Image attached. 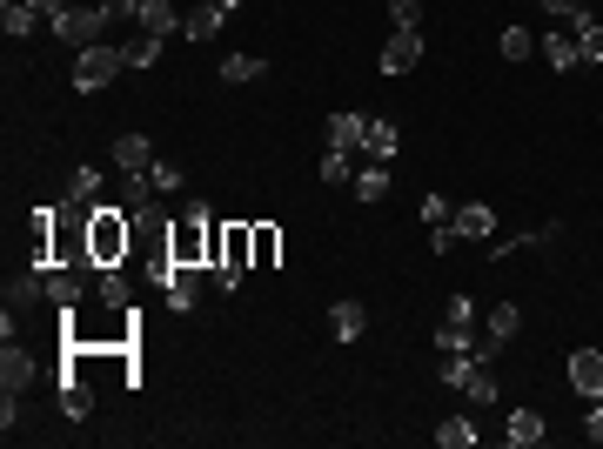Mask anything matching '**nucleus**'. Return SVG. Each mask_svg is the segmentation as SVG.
Listing matches in <instances>:
<instances>
[{
	"label": "nucleus",
	"instance_id": "nucleus-34",
	"mask_svg": "<svg viewBox=\"0 0 603 449\" xmlns=\"http://www.w3.org/2000/svg\"><path fill=\"white\" fill-rule=\"evenodd\" d=\"M496 47H503V61H536V34L530 27H503V41Z\"/></svg>",
	"mask_w": 603,
	"mask_h": 449
},
{
	"label": "nucleus",
	"instance_id": "nucleus-31",
	"mask_svg": "<svg viewBox=\"0 0 603 449\" xmlns=\"http://www.w3.org/2000/svg\"><path fill=\"white\" fill-rule=\"evenodd\" d=\"M483 329H490V342H510L516 329H523V309H516V302H496V309L483 315Z\"/></svg>",
	"mask_w": 603,
	"mask_h": 449
},
{
	"label": "nucleus",
	"instance_id": "nucleus-29",
	"mask_svg": "<svg viewBox=\"0 0 603 449\" xmlns=\"http://www.w3.org/2000/svg\"><path fill=\"white\" fill-rule=\"evenodd\" d=\"M0 27H7V41H27V34L41 27V14H34L27 0H7V7H0Z\"/></svg>",
	"mask_w": 603,
	"mask_h": 449
},
{
	"label": "nucleus",
	"instance_id": "nucleus-17",
	"mask_svg": "<svg viewBox=\"0 0 603 449\" xmlns=\"http://www.w3.org/2000/svg\"><path fill=\"white\" fill-rule=\"evenodd\" d=\"M134 21H141V34H181V14L168 7V0H134Z\"/></svg>",
	"mask_w": 603,
	"mask_h": 449
},
{
	"label": "nucleus",
	"instance_id": "nucleus-26",
	"mask_svg": "<svg viewBox=\"0 0 603 449\" xmlns=\"http://www.w3.org/2000/svg\"><path fill=\"white\" fill-rule=\"evenodd\" d=\"M101 202V168H74L67 175V208H94Z\"/></svg>",
	"mask_w": 603,
	"mask_h": 449
},
{
	"label": "nucleus",
	"instance_id": "nucleus-10",
	"mask_svg": "<svg viewBox=\"0 0 603 449\" xmlns=\"http://www.w3.org/2000/svg\"><path fill=\"white\" fill-rule=\"evenodd\" d=\"M570 389L583 403H603V349H577L570 356Z\"/></svg>",
	"mask_w": 603,
	"mask_h": 449
},
{
	"label": "nucleus",
	"instance_id": "nucleus-39",
	"mask_svg": "<svg viewBox=\"0 0 603 449\" xmlns=\"http://www.w3.org/2000/svg\"><path fill=\"white\" fill-rule=\"evenodd\" d=\"M543 7H550V21H563V27L577 21V14H590V7H583V0H543Z\"/></svg>",
	"mask_w": 603,
	"mask_h": 449
},
{
	"label": "nucleus",
	"instance_id": "nucleus-1",
	"mask_svg": "<svg viewBox=\"0 0 603 449\" xmlns=\"http://www.w3.org/2000/svg\"><path fill=\"white\" fill-rule=\"evenodd\" d=\"M134 242H141V235H134V215L121 202H94L88 208V262L94 269H121Z\"/></svg>",
	"mask_w": 603,
	"mask_h": 449
},
{
	"label": "nucleus",
	"instance_id": "nucleus-37",
	"mask_svg": "<svg viewBox=\"0 0 603 449\" xmlns=\"http://www.w3.org/2000/svg\"><path fill=\"white\" fill-rule=\"evenodd\" d=\"M389 21L396 27H423V0H389Z\"/></svg>",
	"mask_w": 603,
	"mask_h": 449
},
{
	"label": "nucleus",
	"instance_id": "nucleus-14",
	"mask_svg": "<svg viewBox=\"0 0 603 449\" xmlns=\"http://www.w3.org/2000/svg\"><path fill=\"white\" fill-rule=\"evenodd\" d=\"M543 436H550V423H543L536 409H510V416H503V443L510 449H536Z\"/></svg>",
	"mask_w": 603,
	"mask_h": 449
},
{
	"label": "nucleus",
	"instance_id": "nucleus-15",
	"mask_svg": "<svg viewBox=\"0 0 603 449\" xmlns=\"http://www.w3.org/2000/svg\"><path fill=\"white\" fill-rule=\"evenodd\" d=\"M61 409H67V423H81V416H94V389L81 369H61Z\"/></svg>",
	"mask_w": 603,
	"mask_h": 449
},
{
	"label": "nucleus",
	"instance_id": "nucleus-12",
	"mask_svg": "<svg viewBox=\"0 0 603 449\" xmlns=\"http://www.w3.org/2000/svg\"><path fill=\"white\" fill-rule=\"evenodd\" d=\"M536 54L550 61V74H570V68H583V54H577V34H570V27H550V34L536 41Z\"/></svg>",
	"mask_w": 603,
	"mask_h": 449
},
{
	"label": "nucleus",
	"instance_id": "nucleus-43",
	"mask_svg": "<svg viewBox=\"0 0 603 449\" xmlns=\"http://www.w3.org/2000/svg\"><path fill=\"white\" fill-rule=\"evenodd\" d=\"M235 7H242V0H222V14H235Z\"/></svg>",
	"mask_w": 603,
	"mask_h": 449
},
{
	"label": "nucleus",
	"instance_id": "nucleus-33",
	"mask_svg": "<svg viewBox=\"0 0 603 449\" xmlns=\"http://www.w3.org/2000/svg\"><path fill=\"white\" fill-rule=\"evenodd\" d=\"M121 54H128V68H155L161 61V34H134V41H121Z\"/></svg>",
	"mask_w": 603,
	"mask_h": 449
},
{
	"label": "nucleus",
	"instance_id": "nucleus-5",
	"mask_svg": "<svg viewBox=\"0 0 603 449\" xmlns=\"http://www.w3.org/2000/svg\"><path fill=\"white\" fill-rule=\"evenodd\" d=\"M121 68H128V54H121V47H108V41H94V47H81V54H74V88L94 94V88H108Z\"/></svg>",
	"mask_w": 603,
	"mask_h": 449
},
{
	"label": "nucleus",
	"instance_id": "nucleus-42",
	"mask_svg": "<svg viewBox=\"0 0 603 449\" xmlns=\"http://www.w3.org/2000/svg\"><path fill=\"white\" fill-rule=\"evenodd\" d=\"M27 7H34V14H41V21H54V14H67V7H74V0H27Z\"/></svg>",
	"mask_w": 603,
	"mask_h": 449
},
{
	"label": "nucleus",
	"instance_id": "nucleus-20",
	"mask_svg": "<svg viewBox=\"0 0 603 449\" xmlns=\"http://www.w3.org/2000/svg\"><path fill=\"white\" fill-rule=\"evenodd\" d=\"M329 329H335V342H356L362 329H369V309H362L356 295H342V302L329 309Z\"/></svg>",
	"mask_w": 603,
	"mask_h": 449
},
{
	"label": "nucleus",
	"instance_id": "nucleus-9",
	"mask_svg": "<svg viewBox=\"0 0 603 449\" xmlns=\"http://www.w3.org/2000/svg\"><path fill=\"white\" fill-rule=\"evenodd\" d=\"M34 376H41V362L7 342V349H0V389H7V396H27V389H34Z\"/></svg>",
	"mask_w": 603,
	"mask_h": 449
},
{
	"label": "nucleus",
	"instance_id": "nucleus-40",
	"mask_svg": "<svg viewBox=\"0 0 603 449\" xmlns=\"http://www.w3.org/2000/svg\"><path fill=\"white\" fill-rule=\"evenodd\" d=\"M27 423V409H21V396H7V403H0V429H7V436H14V429Z\"/></svg>",
	"mask_w": 603,
	"mask_h": 449
},
{
	"label": "nucleus",
	"instance_id": "nucleus-16",
	"mask_svg": "<svg viewBox=\"0 0 603 449\" xmlns=\"http://www.w3.org/2000/svg\"><path fill=\"white\" fill-rule=\"evenodd\" d=\"M222 0H201V7H188L181 14V41H215V27H222Z\"/></svg>",
	"mask_w": 603,
	"mask_h": 449
},
{
	"label": "nucleus",
	"instance_id": "nucleus-35",
	"mask_svg": "<svg viewBox=\"0 0 603 449\" xmlns=\"http://www.w3.org/2000/svg\"><path fill=\"white\" fill-rule=\"evenodd\" d=\"M463 396H469L476 409H490V403H496V369H476V376L463 382Z\"/></svg>",
	"mask_w": 603,
	"mask_h": 449
},
{
	"label": "nucleus",
	"instance_id": "nucleus-4",
	"mask_svg": "<svg viewBox=\"0 0 603 449\" xmlns=\"http://www.w3.org/2000/svg\"><path fill=\"white\" fill-rule=\"evenodd\" d=\"M248 269H255V228H248V222H228V228H222V262H215L208 275H215V282L235 295Z\"/></svg>",
	"mask_w": 603,
	"mask_h": 449
},
{
	"label": "nucleus",
	"instance_id": "nucleus-18",
	"mask_svg": "<svg viewBox=\"0 0 603 449\" xmlns=\"http://www.w3.org/2000/svg\"><path fill=\"white\" fill-rule=\"evenodd\" d=\"M114 161H121V175H141V168H155V141L148 135H114Z\"/></svg>",
	"mask_w": 603,
	"mask_h": 449
},
{
	"label": "nucleus",
	"instance_id": "nucleus-6",
	"mask_svg": "<svg viewBox=\"0 0 603 449\" xmlns=\"http://www.w3.org/2000/svg\"><path fill=\"white\" fill-rule=\"evenodd\" d=\"M201 275H208V269H181V262H168V255L155 262V282H161V295L175 302V315H188V309H195V295H201Z\"/></svg>",
	"mask_w": 603,
	"mask_h": 449
},
{
	"label": "nucleus",
	"instance_id": "nucleus-41",
	"mask_svg": "<svg viewBox=\"0 0 603 449\" xmlns=\"http://www.w3.org/2000/svg\"><path fill=\"white\" fill-rule=\"evenodd\" d=\"M583 436H590V443H603V403H590V416H583Z\"/></svg>",
	"mask_w": 603,
	"mask_h": 449
},
{
	"label": "nucleus",
	"instance_id": "nucleus-21",
	"mask_svg": "<svg viewBox=\"0 0 603 449\" xmlns=\"http://www.w3.org/2000/svg\"><path fill=\"white\" fill-rule=\"evenodd\" d=\"M94 295H101L114 315H128V309H134V289H128V275H121V269H101V275H94Z\"/></svg>",
	"mask_w": 603,
	"mask_h": 449
},
{
	"label": "nucleus",
	"instance_id": "nucleus-25",
	"mask_svg": "<svg viewBox=\"0 0 603 449\" xmlns=\"http://www.w3.org/2000/svg\"><path fill=\"white\" fill-rule=\"evenodd\" d=\"M570 34H577V54H583V61H597V68H603V21H597V14H577V21H570Z\"/></svg>",
	"mask_w": 603,
	"mask_h": 449
},
{
	"label": "nucleus",
	"instance_id": "nucleus-38",
	"mask_svg": "<svg viewBox=\"0 0 603 449\" xmlns=\"http://www.w3.org/2000/svg\"><path fill=\"white\" fill-rule=\"evenodd\" d=\"M449 215H456V202H443V195H423V222H429V228H449Z\"/></svg>",
	"mask_w": 603,
	"mask_h": 449
},
{
	"label": "nucleus",
	"instance_id": "nucleus-13",
	"mask_svg": "<svg viewBox=\"0 0 603 449\" xmlns=\"http://www.w3.org/2000/svg\"><path fill=\"white\" fill-rule=\"evenodd\" d=\"M362 141H369V114L335 108V114H329V148H349V155H362Z\"/></svg>",
	"mask_w": 603,
	"mask_h": 449
},
{
	"label": "nucleus",
	"instance_id": "nucleus-2",
	"mask_svg": "<svg viewBox=\"0 0 603 449\" xmlns=\"http://www.w3.org/2000/svg\"><path fill=\"white\" fill-rule=\"evenodd\" d=\"M208 242H215V208L208 202H188L181 215H168V262L208 269Z\"/></svg>",
	"mask_w": 603,
	"mask_h": 449
},
{
	"label": "nucleus",
	"instance_id": "nucleus-19",
	"mask_svg": "<svg viewBox=\"0 0 603 449\" xmlns=\"http://www.w3.org/2000/svg\"><path fill=\"white\" fill-rule=\"evenodd\" d=\"M155 175H148V168H141V175H121V208H128V215H155Z\"/></svg>",
	"mask_w": 603,
	"mask_h": 449
},
{
	"label": "nucleus",
	"instance_id": "nucleus-7",
	"mask_svg": "<svg viewBox=\"0 0 603 449\" xmlns=\"http://www.w3.org/2000/svg\"><path fill=\"white\" fill-rule=\"evenodd\" d=\"M376 61H382V74H409L423 61V27H389V47H382Z\"/></svg>",
	"mask_w": 603,
	"mask_h": 449
},
{
	"label": "nucleus",
	"instance_id": "nucleus-11",
	"mask_svg": "<svg viewBox=\"0 0 603 449\" xmlns=\"http://www.w3.org/2000/svg\"><path fill=\"white\" fill-rule=\"evenodd\" d=\"M0 295H7V309H14V315H21V309H34V302H47V269L34 262V269L7 275V289H0Z\"/></svg>",
	"mask_w": 603,
	"mask_h": 449
},
{
	"label": "nucleus",
	"instance_id": "nucleus-23",
	"mask_svg": "<svg viewBox=\"0 0 603 449\" xmlns=\"http://www.w3.org/2000/svg\"><path fill=\"white\" fill-rule=\"evenodd\" d=\"M262 74H268V54H228V61H222L228 88H248V81H262Z\"/></svg>",
	"mask_w": 603,
	"mask_h": 449
},
{
	"label": "nucleus",
	"instance_id": "nucleus-27",
	"mask_svg": "<svg viewBox=\"0 0 603 449\" xmlns=\"http://www.w3.org/2000/svg\"><path fill=\"white\" fill-rule=\"evenodd\" d=\"M315 175L329 181V188H349V181H356V155H349V148H329V155L315 161Z\"/></svg>",
	"mask_w": 603,
	"mask_h": 449
},
{
	"label": "nucleus",
	"instance_id": "nucleus-32",
	"mask_svg": "<svg viewBox=\"0 0 603 449\" xmlns=\"http://www.w3.org/2000/svg\"><path fill=\"white\" fill-rule=\"evenodd\" d=\"M476 436H483V429L469 423V416H443V429H436V443L443 449H476Z\"/></svg>",
	"mask_w": 603,
	"mask_h": 449
},
{
	"label": "nucleus",
	"instance_id": "nucleus-30",
	"mask_svg": "<svg viewBox=\"0 0 603 449\" xmlns=\"http://www.w3.org/2000/svg\"><path fill=\"white\" fill-rule=\"evenodd\" d=\"M255 228V269H275L282 262V228L275 222H248Z\"/></svg>",
	"mask_w": 603,
	"mask_h": 449
},
{
	"label": "nucleus",
	"instance_id": "nucleus-36",
	"mask_svg": "<svg viewBox=\"0 0 603 449\" xmlns=\"http://www.w3.org/2000/svg\"><path fill=\"white\" fill-rule=\"evenodd\" d=\"M148 175H155V188H161V195H175L181 181H188V175H181V161H155Z\"/></svg>",
	"mask_w": 603,
	"mask_h": 449
},
{
	"label": "nucleus",
	"instance_id": "nucleus-24",
	"mask_svg": "<svg viewBox=\"0 0 603 449\" xmlns=\"http://www.w3.org/2000/svg\"><path fill=\"white\" fill-rule=\"evenodd\" d=\"M402 135H396V121H369V141H362V161H396Z\"/></svg>",
	"mask_w": 603,
	"mask_h": 449
},
{
	"label": "nucleus",
	"instance_id": "nucleus-22",
	"mask_svg": "<svg viewBox=\"0 0 603 449\" xmlns=\"http://www.w3.org/2000/svg\"><path fill=\"white\" fill-rule=\"evenodd\" d=\"M557 228H523V235H496L490 242V269L496 262H510V255H523V248H536V242H550Z\"/></svg>",
	"mask_w": 603,
	"mask_h": 449
},
{
	"label": "nucleus",
	"instance_id": "nucleus-8",
	"mask_svg": "<svg viewBox=\"0 0 603 449\" xmlns=\"http://www.w3.org/2000/svg\"><path fill=\"white\" fill-rule=\"evenodd\" d=\"M449 228H456V242H496V208L490 202H456Z\"/></svg>",
	"mask_w": 603,
	"mask_h": 449
},
{
	"label": "nucleus",
	"instance_id": "nucleus-28",
	"mask_svg": "<svg viewBox=\"0 0 603 449\" xmlns=\"http://www.w3.org/2000/svg\"><path fill=\"white\" fill-rule=\"evenodd\" d=\"M349 188H356V202H382V195H389V161L356 168V181H349Z\"/></svg>",
	"mask_w": 603,
	"mask_h": 449
},
{
	"label": "nucleus",
	"instance_id": "nucleus-3",
	"mask_svg": "<svg viewBox=\"0 0 603 449\" xmlns=\"http://www.w3.org/2000/svg\"><path fill=\"white\" fill-rule=\"evenodd\" d=\"M108 21H114V0H81V7H67V14H54V34H61L67 47H74V54H81V47H94L101 41V34H108Z\"/></svg>",
	"mask_w": 603,
	"mask_h": 449
}]
</instances>
